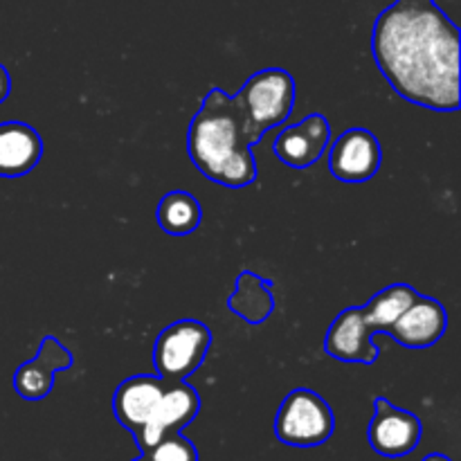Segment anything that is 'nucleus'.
Segmentation results:
<instances>
[{"label":"nucleus","mask_w":461,"mask_h":461,"mask_svg":"<svg viewBox=\"0 0 461 461\" xmlns=\"http://www.w3.org/2000/svg\"><path fill=\"white\" fill-rule=\"evenodd\" d=\"M448 329V313L435 297L417 295L412 304L390 327V336L410 349H426L437 345Z\"/></svg>","instance_id":"11"},{"label":"nucleus","mask_w":461,"mask_h":461,"mask_svg":"<svg viewBox=\"0 0 461 461\" xmlns=\"http://www.w3.org/2000/svg\"><path fill=\"white\" fill-rule=\"evenodd\" d=\"M133 461H149V457H147V455H142V457H138V459H133Z\"/></svg>","instance_id":"21"},{"label":"nucleus","mask_w":461,"mask_h":461,"mask_svg":"<svg viewBox=\"0 0 461 461\" xmlns=\"http://www.w3.org/2000/svg\"><path fill=\"white\" fill-rule=\"evenodd\" d=\"M234 99L246 115L252 138L259 142L266 131L284 124L291 117L295 106V79L288 70L268 68L252 75Z\"/></svg>","instance_id":"3"},{"label":"nucleus","mask_w":461,"mask_h":461,"mask_svg":"<svg viewBox=\"0 0 461 461\" xmlns=\"http://www.w3.org/2000/svg\"><path fill=\"white\" fill-rule=\"evenodd\" d=\"M212 347V331L198 320H178L162 329L153 347V365L162 381L183 383L196 372Z\"/></svg>","instance_id":"4"},{"label":"nucleus","mask_w":461,"mask_h":461,"mask_svg":"<svg viewBox=\"0 0 461 461\" xmlns=\"http://www.w3.org/2000/svg\"><path fill=\"white\" fill-rule=\"evenodd\" d=\"M421 432L423 428L417 414L396 408L383 396L374 401V417L367 428V439L381 457L410 455L421 441Z\"/></svg>","instance_id":"7"},{"label":"nucleus","mask_w":461,"mask_h":461,"mask_svg":"<svg viewBox=\"0 0 461 461\" xmlns=\"http://www.w3.org/2000/svg\"><path fill=\"white\" fill-rule=\"evenodd\" d=\"M9 93H12V77H9L7 68L0 63V104L9 97Z\"/></svg>","instance_id":"19"},{"label":"nucleus","mask_w":461,"mask_h":461,"mask_svg":"<svg viewBox=\"0 0 461 461\" xmlns=\"http://www.w3.org/2000/svg\"><path fill=\"white\" fill-rule=\"evenodd\" d=\"M423 461H453V459L446 457V455H441V453H432V455H428Z\"/></svg>","instance_id":"20"},{"label":"nucleus","mask_w":461,"mask_h":461,"mask_svg":"<svg viewBox=\"0 0 461 461\" xmlns=\"http://www.w3.org/2000/svg\"><path fill=\"white\" fill-rule=\"evenodd\" d=\"M376 333L365 320L363 309H347L333 320L324 338V351L342 363L374 365L381 356Z\"/></svg>","instance_id":"9"},{"label":"nucleus","mask_w":461,"mask_h":461,"mask_svg":"<svg viewBox=\"0 0 461 461\" xmlns=\"http://www.w3.org/2000/svg\"><path fill=\"white\" fill-rule=\"evenodd\" d=\"M158 223L171 237H185L198 230L203 219V210L196 198L187 192H169L162 196L158 205Z\"/></svg>","instance_id":"17"},{"label":"nucleus","mask_w":461,"mask_h":461,"mask_svg":"<svg viewBox=\"0 0 461 461\" xmlns=\"http://www.w3.org/2000/svg\"><path fill=\"white\" fill-rule=\"evenodd\" d=\"M144 455H147L149 461H198L196 446L189 439H185L180 432L162 437V439Z\"/></svg>","instance_id":"18"},{"label":"nucleus","mask_w":461,"mask_h":461,"mask_svg":"<svg viewBox=\"0 0 461 461\" xmlns=\"http://www.w3.org/2000/svg\"><path fill=\"white\" fill-rule=\"evenodd\" d=\"M255 144L234 95L212 88L187 131V153L194 167L223 187H248L257 180Z\"/></svg>","instance_id":"2"},{"label":"nucleus","mask_w":461,"mask_h":461,"mask_svg":"<svg viewBox=\"0 0 461 461\" xmlns=\"http://www.w3.org/2000/svg\"><path fill=\"white\" fill-rule=\"evenodd\" d=\"M417 295L419 293L412 286H408V284H394V286L383 288L381 293H376L360 309H363L365 320L374 329V333H387Z\"/></svg>","instance_id":"16"},{"label":"nucleus","mask_w":461,"mask_h":461,"mask_svg":"<svg viewBox=\"0 0 461 461\" xmlns=\"http://www.w3.org/2000/svg\"><path fill=\"white\" fill-rule=\"evenodd\" d=\"M43 156V140L23 122L0 124V178L27 176Z\"/></svg>","instance_id":"14"},{"label":"nucleus","mask_w":461,"mask_h":461,"mask_svg":"<svg viewBox=\"0 0 461 461\" xmlns=\"http://www.w3.org/2000/svg\"><path fill=\"white\" fill-rule=\"evenodd\" d=\"M230 311L243 318L250 324L266 322L273 313V293H270L268 282L257 277L255 273H241L237 279V291L228 302Z\"/></svg>","instance_id":"15"},{"label":"nucleus","mask_w":461,"mask_h":461,"mask_svg":"<svg viewBox=\"0 0 461 461\" xmlns=\"http://www.w3.org/2000/svg\"><path fill=\"white\" fill-rule=\"evenodd\" d=\"M167 390V381L160 376H133L126 378L113 396V412L115 419L131 432L138 435L144 423L151 419L162 392Z\"/></svg>","instance_id":"13"},{"label":"nucleus","mask_w":461,"mask_h":461,"mask_svg":"<svg viewBox=\"0 0 461 461\" xmlns=\"http://www.w3.org/2000/svg\"><path fill=\"white\" fill-rule=\"evenodd\" d=\"M198 410H201V396L192 385H187L185 381L167 383V390L162 392L151 419L133 437L135 444L142 450V455L149 453L162 437L180 432L187 423H192Z\"/></svg>","instance_id":"6"},{"label":"nucleus","mask_w":461,"mask_h":461,"mask_svg":"<svg viewBox=\"0 0 461 461\" xmlns=\"http://www.w3.org/2000/svg\"><path fill=\"white\" fill-rule=\"evenodd\" d=\"M333 412L327 401L315 392L293 390L279 405L275 417V437L293 448H315L333 435Z\"/></svg>","instance_id":"5"},{"label":"nucleus","mask_w":461,"mask_h":461,"mask_svg":"<svg viewBox=\"0 0 461 461\" xmlns=\"http://www.w3.org/2000/svg\"><path fill=\"white\" fill-rule=\"evenodd\" d=\"M329 142H331V126H329L327 117L320 113H311L300 124L286 126L275 138L273 149L275 156L284 165L293 167V169H306L322 158Z\"/></svg>","instance_id":"10"},{"label":"nucleus","mask_w":461,"mask_h":461,"mask_svg":"<svg viewBox=\"0 0 461 461\" xmlns=\"http://www.w3.org/2000/svg\"><path fill=\"white\" fill-rule=\"evenodd\" d=\"M72 367L70 349L61 345L57 338H43L39 354L23 363L14 374V390L25 401H41L52 392L57 372Z\"/></svg>","instance_id":"12"},{"label":"nucleus","mask_w":461,"mask_h":461,"mask_svg":"<svg viewBox=\"0 0 461 461\" xmlns=\"http://www.w3.org/2000/svg\"><path fill=\"white\" fill-rule=\"evenodd\" d=\"M372 54L403 99L439 113L459 108V27L437 0H396L383 9Z\"/></svg>","instance_id":"1"},{"label":"nucleus","mask_w":461,"mask_h":461,"mask_svg":"<svg viewBox=\"0 0 461 461\" xmlns=\"http://www.w3.org/2000/svg\"><path fill=\"white\" fill-rule=\"evenodd\" d=\"M383 151L376 135L367 129H349L329 151V171L342 183H365L381 169Z\"/></svg>","instance_id":"8"}]
</instances>
